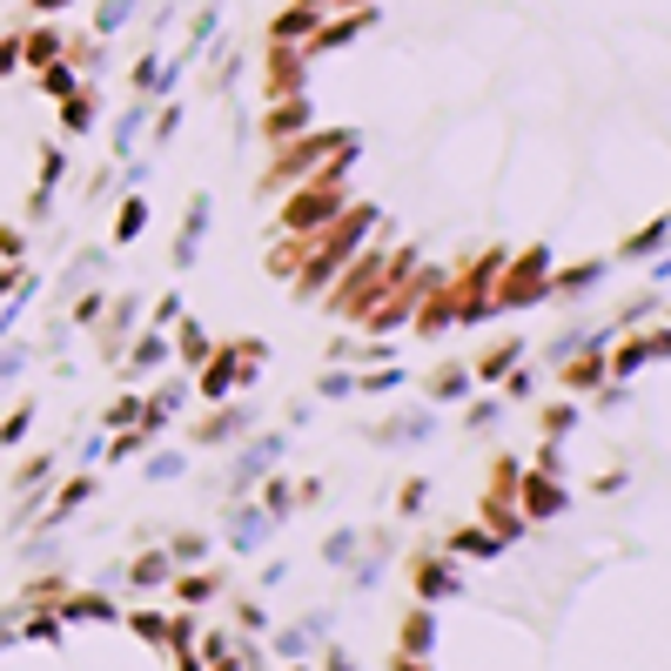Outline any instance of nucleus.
Instances as JSON below:
<instances>
[{
	"label": "nucleus",
	"mask_w": 671,
	"mask_h": 671,
	"mask_svg": "<svg viewBox=\"0 0 671 671\" xmlns=\"http://www.w3.org/2000/svg\"><path fill=\"white\" fill-rule=\"evenodd\" d=\"M54 611L74 618V625H121V605H115L108 592H74V598H61Z\"/></svg>",
	"instance_id": "1a4fd4ad"
},
{
	"label": "nucleus",
	"mask_w": 671,
	"mask_h": 671,
	"mask_svg": "<svg viewBox=\"0 0 671 671\" xmlns=\"http://www.w3.org/2000/svg\"><path fill=\"white\" fill-rule=\"evenodd\" d=\"M571 424H577V403H551V409H544V437H551V444H557Z\"/></svg>",
	"instance_id": "473e14b6"
},
{
	"label": "nucleus",
	"mask_w": 671,
	"mask_h": 671,
	"mask_svg": "<svg viewBox=\"0 0 671 671\" xmlns=\"http://www.w3.org/2000/svg\"><path fill=\"white\" fill-rule=\"evenodd\" d=\"M168 557H209V537L202 531H182L175 544H168Z\"/></svg>",
	"instance_id": "58836bf2"
},
{
	"label": "nucleus",
	"mask_w": 671,
	"mask_h": 671,
	"mask_svg": "<svg viewBox=\"0 0 671 671\" xmlns=\"http://www.w3.org/2000/svg\"><path fill=\"white\" fill-rule=\"evenodd\" d=\"M664 235H671V215H658L651 228H638V235L618 248V263H645V256H658V248H664Z\"/></svg>",
	"instance_id": "f3484780"
},
{
	"label": "nucleus",
	"mask_w": 671,
	"mask_h": 671,
	"mask_svg": "<svg viewBox=\"0 0 671 671\" xmlns=\"http://www.w3.org/2000/svg\"><path fill=\"white\" fill-rule=\"evenodd\" d=\"M464 592V577L450 571V557H416V598L437 605V598H457Z\"/></svg>",
	"instance_id": "6e6552de"
},
{
	"label": "nucleus",
	"mask_w": 671,
	"mask_h": 671,
	"mask_svg": "<svg viewBox=\"0 0 671 671\" xmlns=\"http://www.w3.org/2000/svg\"><path fill=\"white\" fill-rule=\"evenodd\" d=\"M168 350L182 356V370H202V363H209V336H202V322H175V336H168Z\"/></svg>",
	"instance_id": "dca6fc26"
},
{
	"label": "nucleus",
	"mask_w": 671,
	"mask_h": 671,
	"mask_svg": "<svg viewBox=\"0 0 671 671\" xmlns=\"http://www.w3.org/2000/svg\"><path fill=\"white\" fill-rule=\"evenodd\" d=\"M518 511H524V524L557 518V511H564V483L544 477V470H524V477H518Z\"/></svg>",
	"instance_id": "39448f33"
},
{
	"label": "nucleus",
	"mask_w": 671,
	"mask_h": 671,
	"mask_svg": "<svg viewBox=\"0 0 671 671\" xmlns=\"http://www.w3.org/2000/svg\"><path fill=\"white\" fill-rule=\"evenodd\" d=\"M450 551H457V557H497L503 544H497L483 524H470V531H457V537H450Z\"/></svg>",
	"instance_id": "4be33fe9"
},
{
	"label": "nucleus",
	"mask_w": 671,
	"mask_h": 671,
	"mask_svg": "<svg viewBox=\"0 0 671 671\" xmlns=\"http://www.w3.org/2000/svg\"><path fill=\"white\" fill-rule=\"evenodd\" d=\"M511 276L490 283V309H531L551 296V248H524V256H503Z\"/></svg>",
	"instance_id": "f03ea898"
},
{
	"label": "nucleus",
	"mask_w": 671,
	"mask_h": 671,
	"mask_svg": "<svg viewBox=\"0 0 671 671\" xmlns=\"http://www.w3.org/2000/svg\"><path fill=\"white\" fill-rule=\"evenodd\" d=\"M524 356H531V343H524V336H503V343H497L490 356H477V363H470V376H477V383H497V376H511Z\"/></svg>",
	"instance_id": "9b49d317"
},
{
	"label": "nucleus",
	"mask_w": 671,
	"mask_h": 671,
	"mask_svg": "<svg viewBox=\"0 0 671 671\" xmlns=\"http://www.w3.org/2000/svg\"><path fill=\"white\" fill-rule=\"evenodd\" d=\"M289 671H309V664H289Z\"/></svg>",
	"instance_id": "8fccbe9b"
},
{
	"label": "nucleus",
	"mask_w": 671,
	"mask_h": 671,
	"mask_svg": "<svg viewBox=\"0 0 671 671\" xmlns=\"http://www.w3.org/2000/svg\"><path fill=\"white\" fill-rule=\"evenodd\" d=\"M390 390H403V370L390 363V370H363L356 376V396H390Z\"/></svg>",
	"instance_id": "bb28decb"
},
{
	"label": "nucleus",
	"mask_w": 671,
	"mask_h": 671,
	"mask_svg": "<svg viewBox=\"0 0 671 671\" xmlns=\"http://www.w3.org/2000/svg\"><path fill=\"white\" fill-rule=\"evenodd\" d=\"M263 511H269V518H289V483H269V490H263Z\"/></svg>",
	"instance_id": "37998d69"
},
{
	"label": "nucleus",
	"mask_w": 671,
	"mask_h": 671,
	"mask_svg": "<svg viewBox=\"0 0 671 671\" xmlns=\"http://www.w3.org/2000/svg\"><path fill=\"white\" fill-rule=\"evenodd\" d=\"M376 296H390L383 248H356V256H350V276H343V283H329V309L363 322V309H376Z\"/></svg>",
	"instance_id": "f257e3e1"
},
{
	"label": "nucleus",
	"mask_w": 671,
	"mask_h": 671,
	"mask_svg": "<svg viewBox=\"0 0 671 671\" xmlns=\"http://www.w3.org/2000/svg\"><path fill=\"white\" fill-rule=\"evenodd\" d=\"M202 228H209V195H195V202H189V222H182V242H175V269H189V263H195Z\"/></svg>",
	"instance_id": "2eb2a0df"
},
{
	"label": "nucleus",
	"mask_w": 671,
	"mask_h": 671,
	"mask_svg": "<svg viewBox=\"0 0 671 671\" xmlns=\"http://www.w3.org/2000/svg\"><path fill=\"white\" fill-rule=\"evenodd\" d=\"M396 671H437V664H430L424 651H396Z\"/></svg>",
	"instance_id": "a18cd8bd"
},
{
	"label": "nucleus",
	"mask_w": 671,
	"mask_h": 671,
	"mask_svg": "<svg viewBox=\"0 0 671 671\" xmlns=\"http://www.w3.org/2000/svg\"><path fill=\"white\" fill-rule=\"evenodd\" d=\"M316 21H322V8H309V0H296L289 14H276V28H269V41L276 47H302L309 34H316Z\"/></svg>",
	"instance_id": "ddd939ff"
},
{
	"label": "nucleus",
	"mask_w": 671,
	"mask_h": 671,
	"mask_svg": "<svg viewBox=\"0 0 671 671\" xmlns=\"http://www.w3.org/2000/svg\"><path fill=\"white\" fill-rule=\"evenodd\" d=\"M121 577L135 584V592H155V584H168V577H175V557H168V544H161V551H141V557H135Z\"/></svg>",
	"instance_id": "4468645a"
},
{
	"label": "nucleus",
	"mask_w": 671,
	"mask_h": 671,
	"mask_svg": "<svg viewBox=\"0 0 671 671\" xmlns=\"http://www.w3.org/2000/svg\"><path fill=\"white\" fill-rule=\"evenodd\" d=\"M263 625H269V618H263L256 598H242V605H235V631H263Z\"/></svg>",
	"instance_id": "79ce46f5"
},
{
	"label": "nucleus",
	"mask_w": 671,
	"mask_h": 671,
	"mask_svg": "<svg viewBox=\"0 0 671 671\" xmlns=\"http://www.w3.org/2000/svg\"><path fill=\"white\" fill-rule=\"evenodd\" d=\"M316 396H356V376H343V370H329V376H316Z\"/></svg>",
	"instance_id": "4c0bfd02"
},
{
	"label": "nucleus",
	"mask_w": 671,
	"mask_h": 671,
	"mask_svg": "<svg viewBox=\"0 0 671 671\" xmlns=\"http://www.w3.org/2000/svg\"><path fill=\"white\" fill-rule=\"evenodd\" d=\"M41 88H47V95H61V102H67V95H74V88H81V74H74V67H61V61H47V67H41Z\"/></svg>",
	"instance_id": "cd10ccee"
},
{
	"label": "nucleus",
	"mask_w": 671,
	"mask_h": 671,
	"mask_svg": "<svg viewBox=\"0 0 671 671\" xmlns=\"http://www.w3.org/2000/svg\"><path fill=\"white\" fill-rule=\"evenodd\" d=\"M14 67V41H0V74H8Z\"/></svg>",
	"instance_id": "de8ad7c7"
},
{
	"label": "nucleus",
	"mask_w": 671,
	"mask_h": 671,
	"mask_svg": "<svg viewBox=\"0 0 671 671\" xmlns=\"http://www.w3.org/2000/svg\"><path fill=\"white\" fill-rule=\"evenodd\" d=\"M175 128H182V102H168V108L155 115V128H148V135H155V148H161L168 135H175Z\"/></svg>",
	"instance_id": "c9c22d12"
},
{
	"label": "nucleus",
	"mask_w": 671,
	"mask_h": 671,
	"mask_svg": "<svg viewBox=\"0 0 671 671\" xmlns=\"http://www.w3.org/2000/svg\"><path fill=\"white\" fill-rule=\"evenodd\" d=\"M605 276V263H577V269H564V276H551V296H577V289H592Z\"/></svg>",
	"instance_id": "b1692460"
},
{
	"label": "nucleus",
	"mask_w": 671,
	"mask_h": 671,
	"mask_svg": "<svg viewBox=\"0 0 671 671\" xmlns=\"http://www.w3.org/2000/svg\"><path fill=\"white\" fill-rule=\"evenodd\" d=\"M256 363H263V343H256V336H242V343H228V350H209V363L195 370V390H202L209 403H228L248 376H256Z\"/></svg>",
	"instance_id": "7ed1b4c3"
},
{
	"label": "nucleus",
	"mask_w": 671,
	"mask_h": 671,
	"mask_svg": "<svg viewBox=\"0 0 671 671\" xmlns=\"http://www.w3.org/2000/svg\"><path fill=\"white\" fill-rule=\"evenodd\" d=\"M28 424H34V409L21 403V409L8 416V424H0V444H21V437H28Z\"/></svg>",
	"instance_id": "ea45409f"
},
{
	"label": "nucleus",
	"mask_w": 671,
	"mask_h": 671,
	"mask_svg": "<svg viewBox=\"0 0 671 671\" xmlns=\"http://www.w3.org/2000/svg\"><path fill=\"white\" fill-rule=\"evenodd\" d=\"M34 8H41V14H61V8H74V0H34Z\"/></svg>",
	"instance_id": "49530a36"
},
{
	"label": "nucleus",
	"mask_w": 671,
	"mask_h": 671,
	"mask_svg": "<svg viewBox=\"0 0 671 671\" xmlns=\"http://www.w3.org/2000/svg\"><path fill=\"white\" fill-rule=\"evenodd\" d=\"M155 363H168V329H155V322H148V329L135 336V343L121 350V370H128V376H141V370H155Z\"/></svg>",
	"instance_id": "f8f14e48"
},
{
	"label": "nucleus",
	"mask_w": 671,
	"mask_h": 671,
	"mask_svg": "<svg viewBox=\"0 0 671 671\" xmlns=\"http://www.w3.org/2000/svg\"><path fill=\"white\" fill-rule=\"evenodd\" d=\"M148 477H155V483H161V477H182V457H155V464H148Z\"/></svg>",
	"instance_id": "c03bdc74"
},
{
	"label": "nucleus",
	"mask_w": 671,
	"mask_h": 671,
	"mask_svg": "<svg viewBox=\"0 0 671 671\" xmlns=\"http://www.w3.org/2000/svg\"><path fill=\"white\" fill-rule=\"evenodd\" d=\"M430 645H437V618H430V611H409V625H403V651H424V658H430Z\"/></svg>",
	"instance_id": "412c9836"
},
{
	"label": "nucleus",
	"mask_w": 671,
	"mask_h": 671,
	"mask_svg": "<svg viewBox=\"0 0 671 671\" xmlns=\"http://www.w3.org/2000/svg\"><path fill=\"white\" fill-rule=\"evenodd\" d=\"M470 383H477V376H470V363H450V370H437L424 390H430V403H450V396H464Z\"/></svg>",
	"instance_id": "a211bd4d"
},
{
	"label": "nucleus",
	"mask_w": 671,
	"mask_h": 671,
	"mask_svg": "<svg viewBox=\"0 0 671 671\" xmlns=\"http://www.w3.org/2000/svg\"><path fill=\"white\" fill-rule=\"evenodd\" d=\"M28 61H34V67H47V61H61V34H47V28H34V34H28Z\"/></svg>",
	"instance_id": "2f4dec72"
},
{
	"label": "nucleus",
	"mask_w": 671,
	"mask_h": 671,
	"mask_svg": "<svg viewBox=\"0 0 671 671\" xmlns=\"http://www.w3.org/2000/svg\"><path fill=\"white\" fill-rule=\"evenodd\" d=\"M95 497V477H74L61 497H54V511H47V524H61V518H74V503H88Z\"/></svg>",
	"instance_id": "393cba45"
},
{
	"label": "nucleus",
	"mask_w": 671,
	"mask_h": 671,
	"mask_svg": "<svg viewBox=\"0 0 671 671\" xmlns=\"http://www.w3.org/2000/svg\"><path fill=\"white\" fill-rule=\"evenodd\" d=\"M135 416H148V396H135V390H128V396H115V403H108V424H135Z\"/></svg>",
	"instance_id": "f704fd0d"
},
{
	"label": "nucleus",
	"mask_w": 671,
	"mask_h": 671,
	"mask_svg": "<svg viewBox=\"0 0 671 671\" xmlns=\"http://www.w3.org/2000/svg\"><path fill=\"white\" fill-rule=\"evenodd\" d=\"M121 625H128L141 645H168V618H161V611H148V605H141V611H121Z\"/></svg>",
	"instance_id": "aec40b11"
},
{
	"label": "nucleus",
	"mask_w": 671,
	"mask_h": 671,
	"mask_svg": "<svg viewBox=\"0 0 671 671\" xmlns=\"http://www.w3.org/2000/svg\"><path fill=\"white\" fill-rule=\"evenodd\" d=\"M356 544H363V531H336V537L322 544V557H329V564H350V557H356Z\"/></svg>",
	"instance_id": "72a5a7b5"
},
{
	"label": "nucleus",
	"mask_w": 671,
	"mask_h": 671,
	"mask_svg": "<svg viewBox=\"0 0 671 671\" xmlns=\"http://www.w3.org/2000/svg\"><path fill=\"white\" fill-rule=\"evenodd\" d=\"M135 8H141V0H102V8H95V34H102V41H115V34H121V21H128Z\"/></svg>",
	"instance_id": "5701e85b"
},
{
	"label": "nucleus",
	"mask_w": 671,
	"mask_h": 671,
	"mask_svg": "<svg viewBox=\"0 0 671 671\" xmlns=\"http://www.w3.org/2000/svg\"><path fill=\"white\" fill-rule=\"evenodd\" d=\"M497 416H503V403H470V409H464V430H490Z\"/></svg>",
	"instance_id": "e433bc0d"
},
{
	"label": "nucleus",
	"mask_w": 671,
	"mask_h": 671,
	"mask_svg": "<svg viewBox=\"0 0 671 671\" xmlns=\"http://www.w3.org/2000/svg\"><path fill=\"white\" fill-rule=\"evenodd\" d=\"M605 376H611V363H605V350H598V343H592V350H571V356H557V383H564L571 396H592Z\"/></svg>",
	"instance_id": "423d86ee"
},
{
	"label": "nucleus",
	"mask_w": 671,
	"mask_h": 671,
	"mask_svg": "<svg viewBox=\"0 0 671 671\" xmlns=\"http://www.w3.org/2000/svg\"><path fill=\"white\" fill-rule=\"evenodd\" d=\"M302 74H309V54H302V47H276V41H269V54H263V95H269V102L302 95Z\"/></svg>",
	"instance_id": "20e7f679"
},
{
	"label": "nucleus",
	"mask_w": 671,
	"mask_h": 671,
	"mask_svg": "<svg viewBox=\"0 0 671 671\" xmlns=\"http://www.w3.org/2000/svg\"><path fill=\"white\" fill-rule=\"evenodd\" d=\"M215 28H222V8H202V14H195V28H189V54H202ZM189 54H182V61H189Z\"/></svg>",
	"instance_id": "7c9ffc66"
},
{
	"label": "nucleus",
	"mask_w": 671,
	"mask_h": 671,
	"mask_svg": "<svg viewBox=\"0 0 671 671\" xmlns=\"http://www.w3.org/2000/svg\"><path fill=\"white\" fill-rule=\"evenodd\" d=\"M329 671H356V664H350V658H343V651H329Z\"/></svg>",
	"instance_id": "09e8293b"
},
{
	"label": "nucleus",
	"mask_w": 671,
	"mask_h": 671,
	"mask_svg": "<svg viewBox=\"0 0 671 671\" xmlns=\"http://www.w3.org/2000/svg\"><path fill=\"white\" fill-rule=\"evenodd\" d=\"M141 222H148V202H141V195H128V202H121V222H115V242H135V235H141Z\"/></svg>",
	"instance_id": "c85d7f7f"
},
{
	"label": "nucleus",
	"mask_w": 671,
	"mask_h": 671,
	"mask_svg": "<svg viewBox=\"0 0 671 671\" xmlns=\"http://www.w3.org/2000/svg\"><path fill=\"white\" fill-rule=\"evenodd\" d=\"M148 322H155V329H175V322H182V302H175V296H161V302L148 309Z\"/></svg>",
	"instance_id": "a19ab883"
},
{
	"label": "nucleus",
	"mask_w": 671,
	"mask_h": 671,
	"mask_svg": "<svg viewBox=\"0 0 671 671\" xmlns=\"http://www.w3.org/2000/svg\"><path fill=\"white\" fill-rule=\"evenodd\" d=\"M302 128H309V95H283V102H269V115H263V135H269V148L296 141Z\"/></svg>",
	"instance_id": "0eeeda50"
},
{
	"label": "nucleus",
	"mask_w": 671,
	"mask_h": 671,
	"mask_svg": "<svg viewBox=\"0 0 671 671\" xmlns=\"http://www.w3.org/2000/svg\"><path fill=\"white\" fill-rule=\"evenodd\" d=\"M248 424H256V409H248V403H228V409H215V416H202V424H195V444H228V437H242Z\"/></svg>",
	"instance_id": "9d476101"
},
{
	"label": "nucleus",
	"mask_w": 671,
	"mask_h": 671,
	"mask_svg": "<svg viewBox=\"0 0 671 671\" xmlns=\"http://www.w3.org/2000/svg\"><path fill=\"white\" fill-rule=\"evenodd\" d=\"M424 503H430V483H424V477H409V483L396 490V511H403V518H424Z\"/></svg>",
	"instance_id": "c756f323"
},
{
	"label": "nucleus",
	"mask_w": 671,
	"mask_h": 671,
	"mask_svg": "<svg viewBox=\"0 0 671 671\" xmlns=\"http://www.w3.org/2000/svg\"><path fill=\"white\" fill-rule=\"evenodd\" d=\"M168 584H175V577H168ZM215 592H222V564H215V571H195V577L175 584V598H182V605H202V598H215Z\"/></svg>",
	"instance_id": "6ab92c4d"
},
{
	"label": "nucleus",
	"mask_w": 671,
	"mask_h": 671,
	"mask_svg": "<svg viewBox=\"0 0 671 671\" xmlns=\"http://www.w3.org/2000/svg\"><path fill=\"white\" fill-rule=\"evenodd\" d=\"M61 121H67L74 135L88 128V121H95V88H74V95H67V108H61Z\"/></svg>",
	"instance_id": "a878e982"
}]
</instances>
